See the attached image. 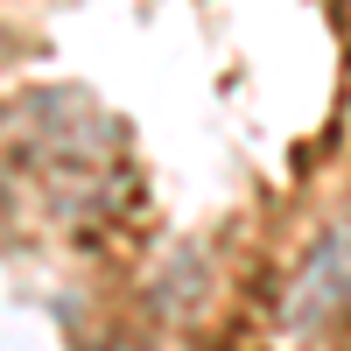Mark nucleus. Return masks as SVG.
Masks as SVG:
<instances>
[{
	"label": "nucleus",
	"instance_id": "nucleus-1",
	"mask_svg": "<svg viewBox=\"0 0 351 351\" xmlns=\"http://www.w3.org/2000/svg\"><path fill=\"white\" fill-rule=\"evenodd\" d=\"M316 302L324 309H344L351 302V225H337L324 246H316V260H309V274H302V288H295V309L309 316Z\"/></svg>",
	"mask_w": 351,
	"mask_h": 351
}]
</instances>
